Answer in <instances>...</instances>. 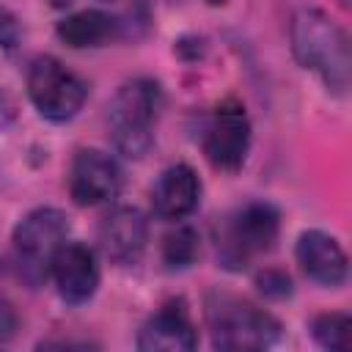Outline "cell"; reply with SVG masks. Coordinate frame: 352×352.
<instances>
[{
    "label": "cell",
    "instance_id": "6da1fadb",
    "mask_svg": "<svg viewBox=\"0 0 352 352\" xmlns=\"http://www.w3.org/2000/svg\"><path fill=\"white\" fill-rule=\"evenodd\" d=\"M289 36L300 66L319 74L330 91L346 94L352 77V52L346 30L319 8H300L292 16Z\"/></svg>",
    "mask_w": 352,
    "mask_h": 352
},
{
    "label": "cell",
    "instance_id": "7a4b0ae2",
    "mask_svg": "<svg viewBox=\"0 0 352 352\" xmlns=\"http://www.w3.org/2000/svg\"><path fill=\"white\" fill-rule=\"evenodd\" d=\"M204 316L214 349H267L280 338V322L270 311L231 292H209L204 300Z\"/></svg>",
    "mask_w": 352,
    "mask_h": 352
},
{
    "label": "cell",
    "instance_id": "3957f363",
    "mask_svg": "<svg viewBox=\"0 0 352 352\" xmlns=\"http://www.w3.org/2000/svg\"><path fill=\"white\" fill-rule=\"evenodd\" d=\"M160 85L154 80H129L124 82L110 107H107V126L113 146L126 157H143L154 143V124L160 116Z\"/></svg>",
    "mask_w": 352,
    "mask_h": 352
},
{
    "label": "cell",
    "instance_id": "277c9868",
    "mask_svg": "<svg viewBox=\"0 0 352 352\" xmlns=\"http://www.w3.org/2000/svg\"><path fill=\"white\" fill-rule=\"evenodd\" d=\"M280 234V214L267 201H250L234 212L217 239V258L228 270H242L253 256L275 248Z\"/></svg>",
    "mask_w": 352,
    "mask_h": 352
},
{
    "label": "cell",
    "instance_id": "5b68a950",
    "mask_svg": "<svg viewBox=\"0 0 352 352\" xmlns=\"http://www.w3.org/2000/svg\"><path fill=\"white\" fill-rule=\"evenodd\" d=\"M69 220L55 206H38L28 212L14 228V256L28 283H38L50 272L55 250L66 242Z\"/></svg>",
    "mask_w": 352,
    "mask_h": 352
},
{
    "label": "cell",
    "instance_id": "8992f818",
    "mask_svg": "<svg viewBox=\"0 0 352 352\" xmlns=\"http://www.w3.org/2000/svg\"><path fill=\"white\" fill-rule=\"evenodd\" d=\"M28 96L50 121H69L85 104V82L52 55H38L28 66Z\"/></svg>",
    "mask_w": 352,
    "mask_h": 352
},
{
    "label": "cell",
    "instance_id": "52a82bcc",
    "mask_svg": "<svg viewBox=\"0 0 352 352\" xmlns=\"http://www.w3.org/2000/svg\"><path fill=\"white\" fill-rule=\"evenodd\" d=\"M250 148V118L236 99H226L212 110L204 129V154L217 170H239Z\"/></svg>",
    "mask_w": 352,
    "mask_h": 352
},
{
    "label": "cell",
    "instance_id": "ba28073f",
    "mask_svg": "<svg viewBox=\"0 0 352 352\" xmlns=\"http://www.w3.org/2000/svg\"><path fill=\"white\" fill-rule=\"evenodd\" d=\"M121 168L99 148H80L69 168V195L77 206H99L118 195Z\"/></svg>",
    "mask_w": 352,
    "mask_h": 352
},
{
    "label": "cell",
    "instance_id": "9c48e42d",
    "mask_svg": "<svg viewBox=\"0 0 352 352\" xmlns=\"http://www.w3.org/2000/svg\"><path fill=\"white\" fill-rule=\"evenodd\" d=\"M50 275L55 280L58 294L72 305L91 300L99 286L96 256L82 242H63L50 261Z\"/></svg>",
    "mask_w": 352,
    "mask_h": 352
},
{
    "label": "cell",
    "instance_id": "30bf717a",
    "mask_svg": "<svg viewBox=\"0 0 352 352\" xmlns=\"http://www.w3.org/2000/svg\"><path fill=\"white\" fill-rule=\"evenodd\" d=\"M195 344L198 333L184 300H168L138 333V349L143 352H190Z\"/></svg>",
    "mask_w": 352,
    "mask_h": 352
},
{
    "label": "cell",
    "instance_id": "8fae6325",
    "mask_svg": "<svg viewBox=\"0 0 352 352\" xmlns=\"http://www.w3.org/2000/svg\"><path fill=\"white\" fill-rule=\"evenodd\" d=\"M148 242V220L138 206H116L99 223V245L116 264H135Z\"/></svg>",
    "mask_w": 352,
    "mask_h": 352
},
{
    "label": "cell",
    "instance_id": "7c38bea8",
    "mask_svg": "<svg viewBox=\"0 0 352 352\" xmlns=\"http://www.w3.org/2000/svg\"><path fill=\"white\" fill-rule=\"evenodd\" d=\"M300 270L319 286H341L346 280V253L336 236L324 231H302L294 248Z\"/></svg>",
    "mask_w": 352,
    "mask_h": 352
},
{
    "label": "cell",
    "instance_id": "4fadbf2b",
    "mask_svg": "<svg viewBox=\"0 0 352 352\" xmlns=\"http://www.w3.org/2000/svg\"><path fill=\"white\" fill-rule=\"evenodd\" d=\"M198 201H201V179L184 162L165 168L151 187V206L154 214L162 220H184L187 214L195 212Z\"/></svg>",
    "mask_w": 352,
    "mask_h": 352
},
{
    "label": "cell",
    "instance_id": "5bb4252c",
    "mask_svg": "<svg viewBox=\"0 0 352 352\" xmlns=\"http://www.w3.org/2000/svg\"><path fill=\"white\" fill-rule=\"evenodd\" d=\"M121 22L99 8H82L58 22V38L74 50H88V47H104L113 38H118Z\"/></svg>",
    "mask_w": 352,
    "mask_h": 352
},
{
    "label": "cell",
    "instance_id": "9a60e30c",
    "mask_svg": "<svg viewBox=\"0 0 352 352\" xmlns=\"http://www.w3.org/2000/svg\"><path fill=\"white\" fill-rule=\"evenodd\" d=\"M311 333H314L316 344L324 346V349L346 352L352 346V319H349V314H341V311L319 314L311 322Z\"/></svg>",
    "mask_w": 352,
    "mask_h": 352
},
{
    "label": "cell",
    "instance_id": "2e32d148",
    "mask_svg": "<svg viewBox=\"0 0 352 352\" xmlns=\"http://www.w3.org/2000/svg\"><path fill=\"white\" fill-rule=\"evenodd\" d=\"M201 253V239L192 226H176L165 239H162V261L170 270H184L190 267Z\"/></svg>",
    "mask_w": 352,
    "mask_h": 352
},
{
    "label": "cell",
    "instance_id": "e0dca14e",
    "mask_svg": "<svg viewBox=\"0 0 352 352\" xmlns=\"http://www.w3.org/2000/svg\"><path fill=\"white\" fill-rule=\"evenodd\" d=\"M256 286L264 297H272V300H283V297L292 294V278L278 267H267L264 272H258Z\"/></svg>",
    "mask_w": 352,
    "mask_h": 352
},
{
    "label": "cell",
    "instance_id": "ac0fdd59",
    "mask_svg": "<svg viewBox=\"0 0 352 352\" xmlns=\"http://www.w3.org/2000/svg\"><path fill=\"white\" fill-rule=\"evenodd\" d=\"M19 41H22V25H19V19L6 6H0V50L11 52V50L19 47Z\"/></svg>",
    "mask_w": 352,
    "mask_h": 352
},
{
    "label": "cell",
    "instance_id": "d6986e66",
    "mask_svg": "<svg viewBox=\"0 0 352 352\" xmlns=\"http://www.w3.org/2000/svg\"><path fill=\"white\" fill-rule=\"evenodd\" d=\"M16 324H19L16 308H14L6 297H0V344H6V341H11V338H14Z\"/></svg>",
    "mask_w": 352,
    "mask_h": 352
},
{
    "label": "cell",
    "instance_id": "ffe728a7",
    "mask_svg": "<svg viewBox=\"0 0 352 352\" xmlns=\"http://www.w3.org/2000/svg\"><path fill=\"white\" fill-rule=\"evenodd\" d=\"M209 3H214V6H217V3H226V0H209Z\"/></svg>",
    "mask_w": 352,
    "mask_h": 352
},
{
    "label": "cell",
    "instance_id": "44dd1931",
    "mask_svg": "<svg viewBox=\"0 0 352 352\" xmlns=\"http://www.w3.org/2000/svg\"><path fill=\"white\" fill-rule=\"evenodd\" d=\"M338 3H341V6H346V3H349V0H338Z\"/></svg>",
    "mask_w": 352,
    "mask_h": 352
}]
</instances>
